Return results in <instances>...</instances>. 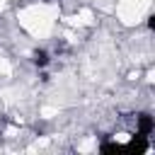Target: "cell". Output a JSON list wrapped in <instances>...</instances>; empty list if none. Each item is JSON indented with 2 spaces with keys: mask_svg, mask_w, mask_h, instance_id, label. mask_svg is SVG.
Returning a JSON list of instances; mask_svg holds the SVG:
<instances>
[{
  "mask_svg": "<svg viewBox=\"0 0 155 155\" xmlns=\"http://www.w3.org/2000/svg\"><path fill=\"white\" fill-rule=\"evenodd\" d=\"M153 131V116L150 114H140L138 116V136H148Z\"/></svg>",
  "mask_w": 155,
  "mask_h": 155,
  "instance_id": "cell-1",
  "label": "cell"
},
{
  "mask_svg": "<svg viewBox=\"0 0 155 155\" xmlns=\"http://www.w3.org/2000/svg\"><path fill=\"white\" fill-rule=\"evenodd\" d=\"M126 150H131V153H145V150H148L145 136H138V138H133V140L126 145Z\"/></svg>",
  "mask_w": 155,
  "mask_h": 155,
  "instance_id": "cell-2",
  "label": "cell"
},
{
  "mask_svg": "<svg viewBox=\"0 0 155 155\" xmlns=\"http://www.w3.org/2000/svg\"><path fill=\"white\" fill-rule=\"evenodd\" d=\"M34 63H36V65H46V63H48V53H46V51H36V53H34Z\"/></svg>",
  "mask_w": 155,
  "mask_h": 155,
  "instance_id": "cell-3",
  "label": "cell"
}]
</instances>
